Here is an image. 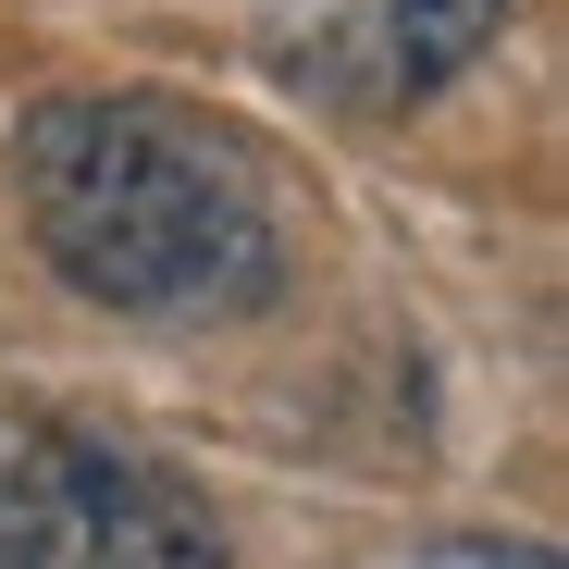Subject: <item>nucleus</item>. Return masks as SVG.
<instances>
[{"label":"nucleus","instance_id":"7ed1b4c3","mask_svg":"<svg viewBox=\"0 0 569 569\" xmlns=\"http://www.w3.org/2000/svg\"><path fill=\"white\" fill-rule=\"evenodd\" d=\"M508 0H284L272 13V62L335 87L359 112H397V100H433V87L496 38Z\"/></svg>","mask_w":569,"mask_h":569},{"label":"nucleus","instance_id":"f03ea898","mask_svg":"<svg viewBox=\"0 0 569 569\" xmlns=\"http://www.w3.org/2000/svg\"><path fill=\"white\" fill-rule=\"evenodd\" d=\"M0 569H223V532L161 458L0 409Z\"/></svg>","mask_w":569,"mask_h":569},{"label":"nucleus","instance_id":"f257e3e1","mask_svg":"<svg viewBox=\"0 0 569 569\" xmlns=\"http://www.w3.org/2000/svg\"><path fill=\"white\" fill-rule=\"evenodd\" d=\"M26 223L74 298L124 322H236L284 284L272 173L236 124L161 87H74L38 100L13 137Z\"/></svg>","mask_w":569,"mask_h":569}]
</instances>
